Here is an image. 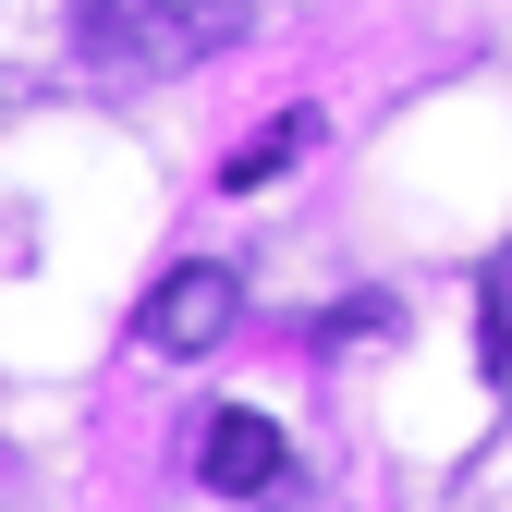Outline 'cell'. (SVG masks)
I'll return each instance as SVG.
<instances>
[{"label":"cell","mask_w":512,"mask_h":512,"mask_svg":"<svg viewBox=\"0 0 512 512\" xmlns=\"http://www.w3.org/2000/svg\"><path fill=\"white\" fill-rule=\"evenodd\" d=\"M244 37V0H74V49L98 74H196Z\"/></svg>","instance_id":"6da1fadb"},{"label":"cell","mask_w":512,"mask_h":512,"mask_svg":"<svg viewBox=\"0 0 512 512\" xmlns=\"http://www.w3.org/2000/svg\"><path fill=\"white\" fill-rule=\"evenodd\" d=\"M232 317H244V281L220 269V256H183V269H171V281L147 293V317H135V342L183 366V354H220V330H232Z\"/></svg>","instance_id":"7a4b0ae2"},{"label":"cell","mask_w":512,"mask_h":512,"mask_svg":"<svg viewBox=\"0 0 512 512\" xmlns=\"http://www.w3.org/2000/svg\"><path fill=\"white\" fill-rule=\"evenodd\" d=\"M281 464H293V452H281V427L256 415V403H220L208 439H196V476L232 488V500H244V488H281Z\"/></svg>","instance_id":"3957f363"},{"label":"cell","mask_w":512,"mask_h":512,"mask_svg":"<svg viewBox=\"0 0 512 512\" xmlns=\"http://www.w3.org/2000/svg\"><path fill=\"white\" fill-rule=\"evenodd\" d=\"M305 147H317V110H281V122H269L256 147H232V159H220V183H232V196H256V183H281V171H293Z\"/></svg>","instance_id":"277c9868"},{"label":"cell","mask_w":512,"mask_h":512,"mask_svg":"<svg viewBox=\"0 0 512 512\" xmlns=\"http://www.w3.org/2000/svg\"><path fill=\"white\" fill-rule=\"evenodd\" d=\"M476 293H488V342H476V366H488V391H500V378H512V244L476 269Z\"/></svg>","instance_id":"5b68a950"}]
</instances>
